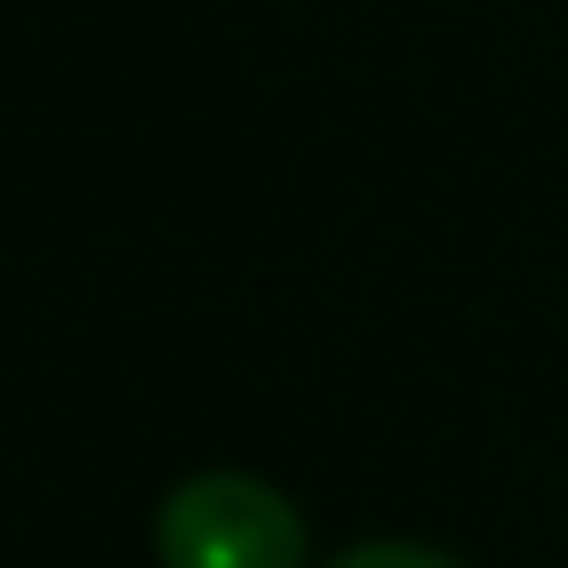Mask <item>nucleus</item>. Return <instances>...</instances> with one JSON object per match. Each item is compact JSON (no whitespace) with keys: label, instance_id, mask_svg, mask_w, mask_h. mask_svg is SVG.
I'll use <instances>...</instances> for the list:
<instances>
[{"label":"nucleus","instance_id":"1","mask_svg":"<svg viewBox=\"0 0 568 568\" xmlns=\"http://www.w3.org/2000/svg\"><path fill=\"white\" fill-rule=\"evenodd\" d=\"M156 560L164 568H304L312 521L296 498L250 467H203L164 490L156 506Z\"/></svg>","mask_w":568,"mask_h":568},{"label":"nucleus","instance_id":"2","mask_svg":"<svg viewBox=\"0 0 568 568\" xmlns=\"http://www.w3.org/2000/svg\"><path fill=\"white\" fill-rule=\"evenodd\" d=\"M327 568H467V560L444 545H420V537H366V545L335 552Z\"/></svg>","mask_w":568,"mask_h":568}]
</instances>
